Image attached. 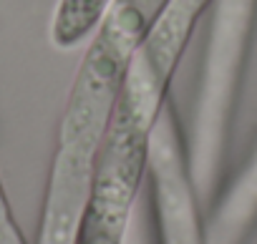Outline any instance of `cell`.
<instances>
[{
  "label": "cell",
  "mask_w": 257,
  "mask_h": 244,
  "mask_svg": "<svg viewBox=\"0 0 257 244\" xmlns=\"http://www.w3.org/2000/svg\"><path fill=\"white\" fill-rule=\"evenodd\" d=\"M172 0H111L71 81L48 169L36 244H73L96 154L123 76Z\"/></svg>",
  "instance_id": "cell-1"
},
{
  "label": "cell",
  "mask_w": 257,
  "mask_h": 244,
  "mask_svg": "<svg viewBox=\"0 0 257 244\" xmlns=\"http://www.w3.org/2000/svg\"><path fill=\"white\" fill-rule=\"evenodd\" d=\"M212 8L214 16L197 91L194 129L187 144V164L202 204H207L214 191L229 118L234 111L239 66L249 46L257 0H214Z\"/></svg>",
  "instance_id": "cell-2"
},
{
  "label": "cell",
  "mask_w": 257,
  "mask_h": 244,
  "mask_svg": "<svg viewBox=\"0 0 257 244\" xmlns=\"http://www.w3.org/2000/svg\"><path fill=\"white\" fill-rule=\"evenodd\" d=\"M257 216V151L204 224L207 244H239Z\"/></svg>",
  "instance_id": "cell-3"
},
{
  "label": "cell",
  "mask_w": 257,
  "mask_h": 244,
  "mask_svg": "<svg viewBox=\"0 0 257 244\" xmlns=\"http://www.w3.org/2000/svg\"><path fill=\"white\" fill-rule=\"evenodd\" d=\"M111 0H56L48 38L58 51L86 46Z\"/></svg>",
  "instance_id": "cell-4"
},
{
  "label": "cell",
  "mask_w": 257,
  "mask_h": 244,
  "mask_svg": "<svg viewBox=\"0 0 257 244\" xmlns=\"http://www.w3.org/2000/svg\"><path fill=\"white\" fill-rule=\"evenodd\" d=\"M0 244H28L18 221H16V216H8V219L0 221Z\"/></svg>",
  "instance_id": "cell-5"
},
{
  "label": "cell",
  "mask_w": 257,
  "mask_h": 244,
  "mask_svg": "<svg viewBox=\"0 0 257 244\" xmlns=\"http://www.w3.org/2000/svg\"><path fill=\"white\" fill-rule=\"evenodd\" d=\"M13 216V209H11V201H8V194H6V186H3V179H0V221Z\"/></svg>",
  "instance_id": "cell-6"
}]
</instances>
